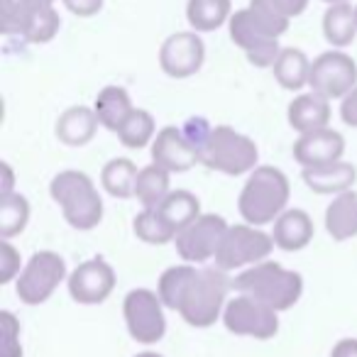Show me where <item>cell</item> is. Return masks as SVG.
Wrapping results in <instances>:
<instances>
[{
	"mask_svg": "<svg viewBox=\"0 0 357 357\" xmlns=\"http://www.w3.org/2000/svg\"><path fill=\"white\" fill-rule=\"evenodd\" d=\"M289 194H291V186L287 174L277 167L262 164L245 181L238 199V211L248 220V225L259 228V225L274 223L287 211Z\"/></svg>",
	"mask_w": 357,
	"mask_h": 357,
	"instance_id": "2",
	"label": "cell"
},
{
	"mask_svg": "<svg viewBox=\"0 0 357 357\" xmlns=\"http://www.w3.org/2000/svg\"><path fill=\"white\" fill-rule=\"evenodd\" d=\"M233 289L279 313L296 306L303 291V279L294 269H284L279 262L267 259V262H259L240 272L233 279Z\"/></svg>",
	"mask_w": 357,
	"mask_h": 357,
	"instance_id": "3",
	"label": "cell"
},
{
	"mask_svg": "<svg viewBox=\"0 0 357 357\" xmlns=\"http://www.w3.org/2000/svg\"><path fill=\"white\" fill-rule=\"evenodd\" d=\"M228 228L230 225L225 223L223 215L204 213L199 220H194L189 228L176 235V240H174L176 252L181 255V259H186V264L206 262V259L215 257Z\"/></svg>",
	"mask_w": 357,
	"mask_h": 357,
	"instance_id": "11",
	"label": "cell"
},
{
	"mask_svg": "<svg viewBox=\"0 0 357 357\" xmlns=\"http://www.w3.org/2000/svg\"><path fill=\"white\" fill-rule=\"evenodd\" d=\"M98 118L96 110L89 105H71L56 120V137L59 142L69 144V147H84L96 137L98 130Z\"/></svg>",
	"mask_w": 357,
	"mask_h": 357,
	"instance_id": "20",
	"label": "cell"
},
{
	"mask_svg": "<svg viewBox=\"0 0 357 357\" xmlns=\"http://www.w3.org/2000/svg\"><path fill=\"white\" fill-rule=\"evenodd\" d=\"M272 240L279 250L284 252H296L303 250L313 240V220L306 211L289 208L274 220Z\"/></svg>",
	"mask_w": 357,
	"mask_h": 357,
	"instance_id": "18",
	"label": "cell"
},
{
	"mask_svg": "<svg viewBox=\"0 0 357 357\" xmlns=\"http://www.w3.org/2000/svg\"><path fill=\"white\" fill-rule=\"evenodd\" d=\"M233 287L220 269H196L194 264H176L159 277V298L167 308L178 311L189 326L208 328L225 311V296Z\"/></svg>",
	"mask_w": 357,
	"mask_h": 357,
	"instance_id": "1",
	"label": "cell"
},
{
	"mask_svg": "<svg viewBox=\"0 0 357 357\" xmlns=\"http://www.w3.org/2000/svg\"><path fill=\"white\" fill-rule=\"evenodd\" d=\"M54 0H3L0 3V22L6 35H20L25 17L42 8H52Z\"/></svg>",
	"mask_w": 357,
	"mask_h": 357,
	"instance_id": "33",
	"label": "cell"
},
{
	"mask_svg": "<svg viewBox=\"0 0 357 357\" xmlns=\"http://www.w3.org/2000/svg\"><path fill=\"white\" fill-rule=\"evenodd\" d=\"M0 326H3V335H6V342H3V357H22V345H20V323L13 316L10 311L0 313Z\"/></svg>",
	"mask_w": 357,
	"mask_h": 357,
	"instance_id": "35",
	"label": "cell"
},
{
	"mask_svg": "<svg viewBox=\"0 0 357 357\" xmlns=\"http://www.w3.org/2000/svg\"><path fill=\"white\" fill-rule=\"evenodd\" d=\"M331 357H357V337H342V340H337Z\"/></svg>",
	"mask_w": 357,
	"mask_h": 357,
	"instance_id": "41",
	"label": "cell"
},
{
	"mask_svg": "<svg viewBox=\"0 0 357 357\" xmlns=\"http://www.w3.org/2000/svg\"><path fill=\"white\" fill-rule=\"evenodd\" d=\"M96 118L103 125L105 130L118 135V130L123 128V123L130 118L132 113V100H130V93L123 89V86H105L98 96H96Z\"/></svg>",
	"mask_w": 357,
	"mask_h": 357,
	"instance_id": "21",
	"label": "cell"
},
{
	"mask_svg": "<svg viewBox=\"0 0 357 357\" xmlns=\"http://www.w3.org/2000/svg\"><path fill=\"white\" fill-rule=\"evenodd\" d=\"M323 37L328 45L335 50L350 47L357 37V22H355V8L350 3H337V6H328L326 15H323Z\"/></svg>",
	"mask_w": 357,
	"mask_h": 357,
	"instance_id": "23",
	"label": "cell"
},
{
	"mask_svg": "<svg viewBox=\"0 0 357 357\" xmlns=\"http://www.w3.org/2000/svg\"><path fill=\"white\" fill-rule=\"evenodd\" d=\"M139 169L135 167L132 159H110L100 172V184L113 199H130L135 196V184H137Z\"/></svg>",
	"mask_w": 357,
	"mask_h": 357,
	"instance_id": "28",
	"label": "cell"
},
{
	"mask_svg": "<svg viewBox=\"0 0 357 357\" xmlns=\"http://www.w3.org/2000/svg\"><path fill=\"white\" fill-rule=\"evenodd\" d=\"M311 93L326 100L345 98L350 91L357 89V64L350 54L340 50L323 52L311 64Z\"/></svg>",
	"mask_w": 357,
	"mask_h": 357,
	"instance_id": "8",
	"label": "cell"
},
{
	"mask_svg": "<svg viewBox=\"0 0 357 357\" xmlns=\"http://www.w3.org/2000/svg\"><path fill=\"white\" fill-rule=\"evenodd\" d=\"M172 194L169 189V172L157 164L139 169L137 184H135V199L142 204L144 211H154L164 204V199Z\"/></svg>",
	"mask_w": 357,
	"mask_h": 357,
	"instance_id": "27",
	"label": "cell"
},
{
	"mask_svg": "<svg viewBox=\"0 0 357 357\" xmlns=\"http://www.w3.org/2000/svg\"><path fill=\"white\" fill-rule=\"evenodd\" d=\"M211 130L213 128H211L204 118H189L184 123V128H181V132H184V137L191 142V147H194L196 152H201V147H204L206 139H208Z\"/></svg>",
	"mask_w": 357,
	"mask_h": 357,
	"instance_id": "37",
	"label": "cell"
},
{
	"mask_svg": "<svg viewBox=\"0 0 357 357\" xmlns=\"http://www.w3.org/2000/svg\"><path fill=\"white\" fill-rule=\"evenodd\" d=\"M135 357H162V355H157V352H139V355H135Z\"/></svg>",
	"mask_w": 357,
	"mask_h": 357,
	"instance_id": "43",
	"label": "cell"
},
{
	"mask_svg": "<svg viewBox=\"0 0 357 357\" xmlns=\"http://www.w3.org/2000/svg\"><path fill=\"white\" fill-rule=\"evenodd\" d=\"M272 69L274 79L287 91H301L303 86H308V79H311V61L296 47H284Z\"/></svg>",
	"mask_w": 357,
	"mask_h": 357,
	"instance_id": "26",
	"label": "cell"
},
{
	"mask_svg": "<svg viewBox=\"0 0 357 357\" xmlns=\"http://www.w3.org/2000/svg\"><path fill=\"white\" fill-rule=\"evenodd\" d=\"M157 211H159V215L176 230V235L204 215L201 213V201L196 199V194H191V191H186V189L172 191Z\"/></svg>",
	"mask_w": 357,
	"mask_h": 357,
	"instance_id": "24",
	"label": "cell"
},
{
	"mask_svg": "<svg viewBox=\"0 0 357 357\" xmlns=\"http://www.w3.org/2000/svg\"><path fill=\"white\" fill-rule=\"evenodd\" d=\"M233 6L230 0H189L186 3V20L194 32H213L230 22Z\"/></svg>",
	"mask_w": 357,
	"mask_h": 357,
	"instance_id": "25",
	"label": "cell"
},
{
	"mask_svg": "<svg viewBox=\"0 0 357 357\" xmlns=\"http://www.w3.org/2000/svg\"><path fill=\"white\" fill-rule=\"evenodd\" d=\"M152 164L167 169L169 174H184L189 172L191 167L201 164L199 152L191 147V142L184 137L181 128H174V125H167L157 132L152 142Z\"/></svg>",
	"mask_w": 357,
	"mask_h": 357,
	"instance_id": "15",
	"label": "cell"
},
{
	"mask_svg": "<svg viewBox=\"0 0 357 357\" xmlns=\"http://www.w3.org/2000/svg\"><path fill=\"white\" fill-rule=\"evenodd\" d=\"M274 3H277L279 10H282L289 20H291V17H298L308 8V0H274Z\"/></svg>",
	"mask_w": 357,
	"mask_h": 357,
	"instance_id": "40",
	"label": "cell"
},
{
	"mask_svg": "<svg viewBox=\"0 0 357 357\" xmlns=\"http://www.w3.org/2000/svg\"><path fill=\"white\" fill-rule=\"evenodd\" d=\"M303 184L313 191V194H345L352 189L357 178V169L350 162H335L326 164V167H313L301 172Z\"/></svg>",
	"mask_w": 357,
	"mask_h": 357,
	"instance_id": "19",
	"label": "cell"
},
{
	"mask_svg": "<svg viewBox=\"0 0 357 357\" xmlns=\"http://www.w3.org/2000/svg\"><path fill=\"white\" fill-rule=\"evenodd\" d=\"M64 279H66L64 259L56 252H52V250H42V252L32 255L25 267H22L15 284V291L22 303L40 306V303H45L56 291V287Z\"/></svg>",
	"mask_w": 357,
	"mask_h": 357,
	"instance_id": "7",
	"label": "cell"
},
{
	"mask_svg": "<svg viewBox=\"0 0 357 357\" xmlns=\"http://www.w3.org/2000/svg\"><path fill=\"white\" fill-rule=\"evenodd\" d=\"M342 152H345V137L337 130H316V132L298 135L294 142V159L301 164L303 169L313 167H326V164L340 162Z\"/></svg>",
	"mask_w": 357,
	"mask_h": 357,
	"instance_id": "16",
	"label": "cell"
},
{
	"mask_svg": "<svg viewBox=\"0 0 357 357\" xmlns=\"http://www.w3.org/2000/svg\"><path fill=\"white\" fill-rule=\"evenodd\" d=\"M69 294L76 303H103L115 289V272L103 257H93L89 262H81L66 279Z\"/></svg>",
	"mask_w": 357,
	"mask_h": 357,
	"instance_id": "14",
	"label": "cell"
},
{
	"mask_svg": "<svg viewBox=\"0 0 357 357\" xmlns=\"http://www.w3.org/2000/svg\"><path fill=\"white\" fill-rule=\"evenodd\" d=\"M20 277V252L8 240L0 243V284H8L10 279Z\"/></svg>",
	"mask_w": 357,
	"mask_h": 357,
	"instance_id": "36",
	"label": "cell"
},
{
	"mask_svg": "<svg viewBox=\"0 0 357 357\" xmlns=\"http://www.w3.org/2000/svg\"><path fill=\"white\" fill-rule=\"evenodd\" d=\"M223 323L235 335H250L257 337V340H269L279 331L277 311L255 301L252 296H245V294H238L225 303Z\"/></svg>",
	"mask_w": 357,
	"mask_h": 357,
	"instance_id": "10",
	"label": "cell"
},
{
	"mask_svg": "<svg viewBox=\"0 0 357 357\" xmlns=\"http://www.w3.org/2000/svg\"><path fill=\"white\" fill-rule=\"evenodd\" d=\"M50 194L61 206L66 223L76 230H93L103 220V199L89 174L66 169L50 184Z\"/></svg>",
	"mask_w": 357,
	"mask_h": 357,
	"instance_id": "4",
	"label": "cell"
},
{
	"mask_svg": "<svg viewBox=\"0 0 357 357\" xmlns=\"http://www.w3.org/2000/svg\"><path fill=\"white\" fill-rule=\"evenodd\" d=\"M340 118H342V123H345V125H350V128H357V89L350 91V93L342 98Z\"/></svg>",
	"mask_w": 357,
	"mask_h": 357,
	"instance_id": "39",
	"label": "cell"
},
{
	"mask_svg": "<svg viewBox=\"0 0 357 357\" xmlns=\"http://www.w3.org/2000/svg\"><path fill=\"white\" fill-rule=\"evenodd\" d=\"M323 3H328V6H337V3H347V0H323Z\"/></svg>",
	"mask_w": 357,
	"mask_h": 357,
	"instance_id": "44",
	"label": "cell"
},
{
	"mask_svg": "<svg viewBox=\"0 0 357 357\" xmlns=\"http://www.w3.org/2000/svg\"><path fill=\"white\" fill-rule=\"evenodd\" d=\"M248 10H250V15H252V20L257 22L269 37H274V40H279V37L289 30V17L279 10V6L274 0H250Z\"/></svg>",
	"mask_w": 357,
	"mask_h": 357,
	"instance_id": "34",
	"label": "cell"
},
{
	"mask_svg": "<svg viewBox=\"0 0 357 357\" xmlns=\"http://www.w3.org/2000/svg\"><path fill=\"white\" fill-rule=\"evenodd\" d=\"M30 220V204L22 194L0 196V238L10 240L25 230Z\"/></svg>",
	"mask_w": 357,
	"mask_h": 357,
	"instance_id": "29",
	"label": "cell"
},
{
	"mask_svg": "<svg viewBox=\"0 0 357 357\" xmlns=\"http://www.w3.org/2000/svg\"><path fill=\"white\" fill-rule=\"evenodd\" d=\"M154 128H157V125H154L152 115L144 108H135L132 113H130V118L123 123V128L118 130V137L128 149H142V147H147L149 142H154V137H157Z\"/></svg>",
	"mask_w": 357,
	"mask_h": 357,
	"instance_id": "30",
	"label": "cell"
},
{
	"mask_svg": "<svg viewBox=\"0 0 357 357\" xmlns=\"http://www.w3.org/2000/svg\"><path fill=\"white\" fill-rule=\"evenodd\" d=\"M123 316L128 323V331L132 340L142 345L159 342L167 333V321H164V303L159 294L149 289H132L123 301Z\"/></svg>",
	"mask_w": 357,
	"mask_h": 357,
	"instance_id": "9",
	"label": "cell"
},
{
	"mask_svg": "<svg viewBox=\"0 0 357 357\" xmlns=\"http://www.w3.org/2000/svg\"><path fill=\"white\" fill-rule=\"evenodd\" d=\"M199 159L204 167L213 169V172L240 176V174H252L257 169L259 152L257 144L248 135L238 132L230 125H215L206 144L201 147Z\"/></svg>",
	"mask_w": 357,
	"mask_h": 357,
	"instance_id": "5",
	"label": "cell"
},
{
	"mask_svg": "<svg viewBox=\"0 0 357 357\" xmlns=\"http://www.w3.org/2000/svg\"><path fill=\"white\" fill-rule=\"evenodd\" d=\"M0 174H3V181H0V196L15 194V191H13V186H15V174H13L10 164L0 162Z\"/></svg>",
	"mask_w": 357,
	"mask_h": 357,
	"instance_id": "42",
	"label": "cell"
},
{
	"mask_svg": "<svg viewBox=\"0 0 357 357\" xmlns=\"http://www.w3.org/2000/svg\"><path fill=\"white\" fill-rule=\"evenodd\" d=\"M132 230L142 243L147 245H167L172 240H176V230L159 215V211H142L135 215Z\"/></svg>",
	"mask_w": 357,
	"mask_h": 357,
	"instance_id": "32",
	"label": "cell"
},
{
	"mask_svg": "<svg viewBox=\"0 0 357 357\" xmlns=\"http://www.w3.org/2000/svg\"><path fill=\"white\" fill-rule=\"evenodd\" d=\"M206 61V45L199 32H174L162 42L159 66L172 79H189L199 74Z\"/></svg>",
	"mask_w": 357,
	"mask_h": 357,
	"instance_id": "13",
	"label": "cell"
},
{
	"mask_svg": "<svg viewBox=\"0 0 357 357\" xmlns=\"http://www.w3.org/2000/svg\"><path fill=\"white\" fill-rule=\"evenodd\" d=\"M331 100L321 98L316 93H301L289 103L287 118L296 132L308 135L316 130H326L331 123Z\"/></svg>",
	"mask_w": 357,
	"mask_h": 357,
	"instance_id": "17",
	"label": "cell"
},
{
	"mask_svg": "<svg viewBox=\"0 0 357 357\" xmlns=\"http://www.w3.org/2000/svg\"><path fill=\"white\" fill-rule=\"evenodd\" d=\"M326 230L335 243L350 240L357 235V194L345 191L335 196L326 208Z\"/></svg>",
	"mask_w": 357,
	"mask_h": 357,
	"instance_id": "22",
	"label": "cell"
},
{
	"mask_svg": "<svg viewBox=\"0 0 357 357\" xmlns=\"http://www.w3.org/2000/svg\"><path fill=\"white\" fill-rule=\"evenodd\" d=\"M230 30V40L233 45H238L240 50L245 52L248 61L257 69H267V66H274L282 54V47H279V40L269 37L257 22L252 20L250 10H235L233 17L228 22Z\"/></svg>",
	"mask_w": 357,
	"mask_h": 357,
	"instance_id": "12",
	"label": "cell"
},
{
	"mask_svg": "<svg viewBox=\"0 0 357 357\" xmlns=\"http://www.w3.org/2000/svg\"><path fill=\"white\" fill-rule=\"evenodd\" d=\"M61 27V17L54 8H42V10H35L25 17L20 27V35L25 37L32 45H47L56 37Z\"/></svg>",
	"mask_w": 357,
	"mask_h": 357,
	"instance_id": "31",
	"label": "cell"
},
{
	"mask_svg": "<svg viewBox=\"0 0 357 357\" xmlns=\"http://www.w3.org/2000/svg\"><path fill=\"white\" fill-rule=\"evenodd\" d=\"M61 3H64L66 10L74 13V15L93 17V15H98V13L103 10L105 0H61Z\"/></svg>",
	"mask_w": 357,
	"mask_h": 357,
	"instance_id": "38",
	"label": "cell"
},
{
	"mask_svg": "<svg viewBox=\"0 0 357 357\" xmlns=\"http://www.w3.org/2000/svg\"><path fill=\"white\" fill-rule=\"evenodd\" d=\"M355 22H357V6H355Z\"/></svg>",
	"mask_w": 357,
	"mask_h": 357,
	"instance_id": "45",
	"label": "cell"
},
{
	"mask_svg": "<svg viewBox=\"0 0 357 357\" xmlns=\"http://www.w3.org/2000/svg\"><path fill=\"white\" fill-rule=\"evenodd\" d=\"M274 250L272 235L252 228V225H230L215 252V269L220 272H233L240 267H255L259 262H267Z\"/></svg>",
	"mask_w": 357,
	"mask_h": 357,
	"instance_id": "6",
	"label": "cell"
}]
</instances>
